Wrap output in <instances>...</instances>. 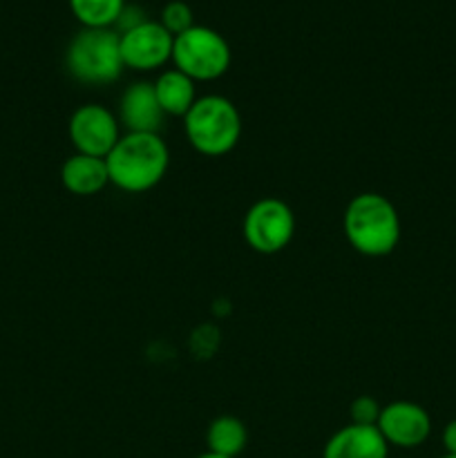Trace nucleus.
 I'll return each mask as SVG.
<instances>
[{"instance_id":"nucleus-1","label":"nucleus","mask_w":456,"mask_h":458,"mask_svg":"<svg viewBox=\"0 0 456 458\" xmlns=\"http://www.w3.org/2000/svg\"><path fill=\"white\" fill-rule=\"evenodd\" d=\"M106 164L112 186L139 195L152 191L168 173V143L161 134L125 132L106 157Z\"/></svg>"},{"instance_id":"nucleus-2","label":"nucleus","mask_w":456,"mask_h":458,"mask_svg":"<svg viewBox=\"0 0 456 458\" xmlns=\"http://www.w3.org/2000/svg\"><path fill=\"white\" fill-rule=\"evenodd\" d=\"M342 231L356 253L387 258L401 242V215L380 192H360L344 208Z\"/></svg>"},{"instance_id":"nucleus-3","label":"nucleus","mask_w":456,"mask_h":458,"mask_svg":"<svg viewBox=\"0 0 456 458\" xmlns=\"http://www.w3.org/2000/svg\"><path fill=\"white\" fill-rule=\"evenodd\" d=\"M188 143L204 157H224L241 139V114L231 98L206 94L183 116Z\"/></svg>"},{"instance_id":"nucleus-4","label":"nucleus","mask_w":456,"mask_h":458,"mask_svg":"<svg viewBox=\"0 0 456 458\" xmlns=\"http://www.w3.org/2000/svg\"><path fill=\"white\" fill-rule=\"evenodd\" d=\"M65 65L79 83H114L125 70L123 58H121L119 31L112 27H106V30L83 27L67 45Z\"/></svg>"},{"instance_id":"nucleus-5","label":"nucleus","mask_w":456,"mask_h":458,"mask_svg":"<svg viewBox=\"0 0 456 458\" xmlns=\"http://www.w3.org/2000/svg\"><path fill=\"white\" fill-rule=\"evenodd\" d=\"M232 52L228 40L210 27L195 25L183 34L174 36L173 63L174 70L199 81H217L228 72Z\"/></svg>"},{"instance_id":"nucleus-6","label":"nucleus","mask_w":456,"mask_h":458,"mask_svg":"<svg viewBox=\"0 0 456 458\" xmlns=\"http://www.w3.org/2000/svg\"><path fill=\"white\" fill-rule=\"evenodd\" d=\"M244 240L255 253L275 255L291 244L295 235V215L286 201L264 197L255 201L241 224Z\"/></svg>"},{"instance_id":"nucleus-7","label":"nucleus","mask_w":456,"mask_h":458,"mask_svg":"<svg viewBox=\"0 0 456 458\" xmlns=\"http://www.w3.org/2000/svg\"><path fill=\"white\" fill-rule=\"evenodd\" d=\"M67 134L76 152L106 159L121 139V123L110 107L101 103H83L72 112Z\"/></svg>"},{"instance_id":"nucleus-8","label":"nucleus","mask_w":456,"mask_h":458,"mask_svg":"<svg viewBox=\"0 0 456 458\" xmlns=\"http://www.w3.org/2000/svg\"><path fill=\"white\" fill-rule=\"evenodd\" d=\"M121 36V58L123 65L137 72H152L173 61L174 36L159 21H143L141 25L123 31Z\"/></svg>"},{"instance_id":"nucleus-9","label":"nucleus","mask_w":456,"mask_h":458,"mask_svg":"<svg viewBox=\"0 0 456 458\" xmlns=\"http://www.w3.org/2000/svg\"><path fill=\"white\" fill-rule=\"evenodd\" d=\"M376 428L389 447L416 450L432 437V416L423 405L411 401H393L383 405Z\"/></svg>"},{"instance_id":"nucleus-10","label":"nucleus","mask_w":456,"mask_h":458,"mask_svg":"<svg viewBox=\"0 0 456 458\" xmlns=\"http://www.w3.org/2000/svg\"><path fill=\"white\" fill-rule=\"evenodd\" d=\"M121 128L125 132H152L159 134L164 125V110L156 98L152 81H134L123 89L116 110Z\"/></svg>"},{"instance_id":"nucleus-11","label":"nucleus","mask_w":456,"mask_h":458,"mask_svg":"<svg viewBox=\"0 0 456 458\" xmlns=\"http://www.w3.org/2000/svg\"><path fill=\"white\" fill-rule=\"evenodd\" d=\"M322 458H389V445L376 425L349 423L331 434Z\"/></svg>"},{"instance_id":"nucleus-12","label":"nucleus","mask_w":456,"mask_h":458,"mask_svg":"<svg viewBox=\"0 0 456 458\" xmlns=\"http://www.w3.org/2000/svg\"><path fill=\"white\" fill-rule=\"evenodd\" d=\"M61 183L76 197L98 195L110 183L106 159L74 152V155L63 161Z\"/></svg>"},{"instance_id":"nucleus-13","label":"nucleus","mask_w":456,"mask_h":458,"mask_svg":"<svg viewBox=\"0 0 456 458\" xmlns=\"http://www.w3.org/2000/svg\"><path fill=\"white\" fill-rule=\"evenodd\" d=\"M155 92L159 98V106L165 116H186L188 110L195 106L197 83L179 70H165L156 76Z\"/></svg>"},{"instance_id":"nucleus-14","label":"nucleus","mask_w":456,"mask_h":458,"mask_svg":"<svg viewBox=\"0 0 456 458\" xmlns=\"http://www.w3.org/2000/svg\"><path fill=\"white\" fill-rule=\"evenodd\" d=\"M206 445L213 454L240 458L249 445V428L237 416H217V419L210 420L208 429H206Z\"/></svg>"},{"instance_id":"nucleus-15","label":"nucleus","mask_w":456,"mask_h":458,"mask_svg":"<svg viewBox=\"0 0 456 458\" xmlns=\"http://www.w3.org/2000/svg\"><path fill=\"white\" fill-rule=\"evenodd\" d=\"M70 9L83 27L114 30L121 12L125 9V0H70Z\"/></svg>"},{"instance_id":"nucleus-16","label":"nucleus","mask_w":456,"mask_h":458,"mask_svg":"<svg viewBox=\"0 0 456 458\" xmlns=\"http://www.w3.org/2000/svg\"><path fill=\"white\" fill-rule=\"evenodd\" d=\"M161 25L170 31L173 36L183 34L190 27H195V13H192L190 4L183 0H170L161 12Z\"/></svg>"},{"instance_id":"nucleus-17","label":"nucleus","mask_w":456,"mask_h":458,"mask_svg":"<svg viewBox=\"0 0 456 458\" xmlns=\"http://www.w3.org/2000/svg\"><path fill=\"white\" fill-rule=\"evenodd\" d=\"M380 410H383V405L365 394V396L353 398L351 407H349V416H351V423L356 425H378Z\"/></svg>"},{"instance_id":"nucleus-18","label":"nucleus","mask_w":456,"mask_h":458,"mask_svg":"<svg viewBox=\"0 0 456 458\" xmlns=\"http://www.w3.org/2000/svg\"><path fill=\"white\" fill-rule=\"evenodd\" d=\"M441 443H443V450H445V454H456V419L450 420V423L443 428Z\"/></svg>"},{"instance_id":"nucleus-19","label":"nucleus","mask_w":456,"mask_h":458,"mask_svg":"<svg viewBox=\"0 0 456 458\" xmlns=\"http://www.w3.org/2000/svg\"><path fill=\"white\" fill-rule=\"evenodd\" d=\"M195 458H228V456H219V454H213V452H204V454H199Z\"/></svg>"},{"instance_id":"nucleus-20","label":"nucleus","mask_w":456,"mask_h":458,"mask_svg":"<svg viewBox=\"0 0 456 458\" xmlns=\"http://www.w3.org/2000/svg\"><path fill=\"white\" fill-rule=\"evenodd\" d=\"M438 458H456V454H443V456H438Z\"/></svg>"}]
</instances>
